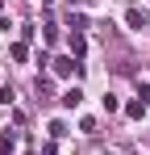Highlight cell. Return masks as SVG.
Here are the masks:
<instances>
[{
    "instance_id": "obj_1",
    "label": "cell",
    "mask_w": 150,
    "mask_h": 155,
    "mask_svg": "<svg viewBox=\"0 0 150 155\" xmlns=\"http://www.w3.org/2000/svg\"><path fill=\"white\" fill-rule=\"evenodd\" d=\"M125 25H129V29H138V34H142V29H146V13H142L138 4H133V8H125Z\"/></svg>"
},
{
    "instance_id": "obj_2",
    "label": "cell",
    "mask_w": 150,
    "mask_h": 155,
    "mask_svg": "<svg viewBox=\"0 0 150 155\" xmlns=\"http://www.w3.org/2000/svg\"><path fill=\"white\" fill-rule=\"evenodd\" d=\"M63 105H67V109H79V105H83V88H79V84H71V88L63 92Z\"/></svg>"
},
{
    "instance_id": "obj_3",
    "label": "cell",
    "mask_w": 150,
    "mask_h": 155,
    "mask_svg": "<svg viewBox=\"0 0 150 155\" xmlns=\"http://www.w3.org/2000/svg\"><path fill=\"white\" fill-rule=\"evenodd\" d=\"M54 76H75V59H71V54L54 59Z\"/></svg>"
},
{
    "instance_id": "obj_4",
    "label": "cell",
    "mask_w": 150,
    "mask_h": 155,
    "mask_svg": "<svg viewBox=\"0 0 150 155\" xmlns=\"http://www.w3.org/2000/svg\"><path fill=\"white\" fill-rule=\"evenodd\" d=\"M125 113H129V117H146V101H129Z\"/></svg>"
},
{
    "instance_id": "obj_5",
    "label": "cell",
    "mask_w": 150,
    "mask_h": 155,
    "mask_svg": "<svg viewBox=\"0 0 150 155\" xmlns=\"http://www.w3.org/2000/svg\"><path fill=\"white\" fill-rule=\"evenodd\" d=\"M83 51H88V42H83V34H71V54H75V59H79V54H83Z\"/></svg>"
},
{
    "instance_id": "obj_6",
    "label": "cell",
    "mask_w": 150,
    "mask_h": 155,
    "mask_svg": "<svg viewBox=\"0 0 150 155\" xmlns=\"http://www.w3.org/2000/svg\"><path fill=\"white\" fill-rule=\"evenodd\" d=\"M13 143H17L13 134H0V155H13Z\"/></svg>"
},
{
    "instance_id": "obj_7",
    "label": "cell",
    "mask_w": 150,
    "mask_h": 155,
    "mask_svg": "<svg viewBox=\"0 0 150 155\" xmlns=\"http://www.w3.org/2000/svg\"><path fill=\"white\" fill-rule=\"evenodd\" d=\"M25 54H29V51H25V42H13V59H17V63H25Z\"/></svg>"
},
{
    "instance_id": "obj_8",
    "label": "cell",
    "mask_w": 150,
    "mask_h": 155,
    "mask_svg": "<svg viewBox=\"0 0 150 155\" xmlns=\"http://www.w3.org/2000/svg\"><path fill=\"white\" fill-rule=\"evenodd\" d=\"M38 155H58V147H54V143H46V147H42Z\"/></svg>"
}]
</instances>
